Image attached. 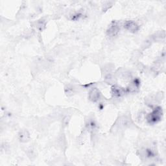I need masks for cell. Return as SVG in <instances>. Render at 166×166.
Wrapping results in <instances>:
<instances>
[{
    "mask_svg": "<svg viewBox=\"0 0 166 166\" xmlns=\"http://www.w3.org/2000/svg\"><path fill=\"white\" fill-rule=\"evenodd\" d=\"M112 4H113V3L112 2H105V4H104V5H103V11L104 10V11H107V10L109 9L112 6Z\"/></svg>",
    "mask_w": 166,
    "mask_h": 166,
    "instance_id": "2e32d148",
    "label": "cell"
},
{
    "mask_svg": "<svg viewBox=\"0 0 166 166\" xmlns=\"http://www.w3.org/2000/svg\"><path fill=\"white\" fill-rule=\"evenodd\" d=\"M163 115V111L161 107L157 106L156 107L154 110L150 114H149L146 120L149 124H154L160 121L162 119V117Z\"/></svg>",
    "mask_w": 166,
    "mask_h": 166,
    "instance_id": "7a4b0ae2",
    "label": "cell"
},
{
    "mask_svg": "<svg viewBox=\"0 0 166 166\" xmlns=\"http://www.w3.org/2000/svg\"><path fill=\"white\" fill-rule=\"evenodd\" d=\"M123 26L126 30L131 33H136L139 30L138 25L133 21H126Z\"/></svg>",
    "mask_w": 166,
    "mask_h": 166,
    "instance_id": "8992f818",
    "label": "cell"
},
{
    "mask_svg": "<svg viewBox=\"0 0 166 166\" xmlns=\"http://www.w3.org/2000/svg\"><path fill=\"white\" fill-rule=\"evenodd\" d=\"M105 82L110 84H115L117 82V79L115 76H114L112 73H109L105 75L104 77Z\"/></svg>",
    "mask_w": 166,
    "mask_h": 166,
    "instance_id": "7c38bea8",
    "label": "cell"
},
{
    "mask_svg": "<svg viewBox=\"0 0 166 166\" xmlns=\"http://www.w3.org/2000/svg\"><path fill=\"white\" fill-rule=\"evenodd\" d=\"M46 20H44V19H40V20H38L36 23V27L40 31H43L44 30V29L46 28Z\"/></svg>",
    "mask_w": 166,
    "mask_h": 166,
    "instance_id": "4fadbf2b",
    "label": "cell"
},
{
    "mask_svg": "<svg viewBox=\"0 0 166 166\" xmlns=\"http://www.w3.org/2000/svg\"><path fill=\"white\" fill-rule=\"evenodd\" d=\"M114 69V66L112 64H107L103 68V72H104V74H109L111 73V72L113 71Z\"/></svg>",
    "mask_w": 166,
    "mask_h": 166,
    "instance_id": "5bb4252c",
    "label": "cell"
},
{
    "mask_svg": "<svg viewBox=\"0 0 166 166\" xmlns=\"http://www.w3.org/2000/svg\"><path fill=\"white\" fill-rule=\"evenodd\" d=\"M120 30V26L119 23L118 22L114 21L110 24L108 29H107L106 33L108 36L110 37H113L118 35Z\"/></svg>",
    "mask_w": 166,
    "mask_h": 166,
    "instance_id": "277c9868",
    "label": "cell"
},
{
    "mask_svg": "<svg viewBox=\"0 0 166 166\" xmlns=\"http://www.w3.org/2000/svg\"><path fill=\"white\" fill-rule=\"evenodd\" d=\"M18 139L22 143H26L30 139V134L27 130H22L18 134Z\"/></svg>",
    "mask_w": 166,
    "mask_h": 166,
    "instance_id": "9c48e42d",
    "label": "cell"
},
{
    "mask_svg": "<svg viewBox=\"0 0 166 166\" xmlns=\"http://www.w3.org/2000/svg\"><path fill=\"white\" fill-rule=\"evenodd\" d=\"M165 37V33L164 31H158L154 35L152 36L151 39L153 41H162L164 40Z\"/></svg>",
    "mask_w": 166,
    "mask_h": 166,
    "instance_id": "8fae6325",
    "label": "cell"
},
{
    "mask_svg": "<svg viewBox=\"0 0 166 166\" xmlns=\"http://www.w3.org/2000/svg\"><path fill=\"white\" fill-rule=\"evenodd\" d=\"M125 92H126V91L123 88H122V87H121V86H120L118 85L114 84L112 87L111 93L114 97H120L123 96V95H125Z\"/></svg>",
    "mask_w": 166,
    "mask_h": 166,
    "instance_id": "52a82bcc",
    "label": "cell"
},
{
    "mask_svg": "<svg viewBox=\"0 0 166 166\" xmlns=\"http://www.w3.org/2000/svg\"><path fill=\"white\" fill-rule=\"evenodd\" d=\"M88 97L89 99L92 102H97L100 100L101 94L98 89L96 88H92L89 92Z\"/></svg>",
    "mask_w": 166,
    "mask_h": 166,
    "instance_id": "5b68a950",
    "label": "cell"
},
{
    "mask_svg": "<svg viewBox=\"0 0 166 166\" xmlns=\"http://www.w3.org/2000/svg\"><path fill=\"white\" fill-rule=\"evenodd\" d=\"M140 84V83L138 79L134 80L129 86L126 88V92H130V93H134L136 92L138 90L139 86Z\"/></svg>",
    "mask_w": 166,
    "mask_h": 166,
    "instance_id": "ba28073f",
    "label": "cell"
},
{
    "mask_svg": "<svg viewBox=\"0 0 166 166\" xmlns=\"http://www.w3.org/2000/svg\"><path fill=\"white\" fill-rule=\"evenodd\" d=\"M86 127L90 132H94L95 131L97 128V124L94 119L93 118H88L86 120Z\"/></svg>",
    "mask_w": 166,
    "mask_h": 166,
    "instance_id": "30bf717a",
    "label": "cell"
},
{
    "mask_svg": "<svg viewBox=\"0 0 166 166\" xmlns=\"http://www.w3.org/2000/svg\"><path fill=\"white\" fill-rule=\"evenodd\" d=\"M162 94H157L156 95H151L146 97L145 102L147 103V105H149L150 106H155L159 103L162 99Z\"/></svg>",
    "mask_w": 166,
    "mask_h": 166,
    "instance_id": "3957f363",
    "label": "cell"
},
{
    "mask_svg": "<svg viewBox=\"0 0 166 166\" xmlns=\"http://www.w3.org/2000/svg\"><path fill=\"white\" fill-rule=\"evenodd\" d=\"M75 87L73 86H68L67 87H66L65 88L66 90V93L67 95H72L74 92H75Z\"/></svg>",
    "mask_w": 166,
    "mask_h": 166,
    "instance_id": "9a60e30c",
    "label": "cell"
},
{
    "mask_svg": "<svg viewBox=\"0 0 166 166\" xmlns=\"http://www.w3.org/2000/svg\"><path fill=\"white\" fill-rule=\"evenodd\" d=\"M132 121L129 117L126 115H123L117 120L114 124L113 128H114V132H119L121 130L125 129L131 125Z\"/></svg>",
    "mask_w": 166,
    "mask_h": 166,
    "instance_id": "6da1fadb",
    "label": "cell"
}]
</instances>
